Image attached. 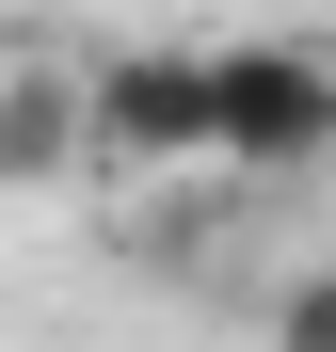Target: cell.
Wrapping results in <instances>:
<instances>
[{
    "mask_svg": "<svg viewBox=\"0 0 336 352\" xmlns=\"http://www.w3.org/2000/svg\"><path fill=\"white\" fill-rule=\"evenodd\" d=\"M208 160L224 176H320L336 160V32H224L208 48Z\"/></svg>",
    "mask_w": 336,
    "mask_h": 352,
    "instance_id": "obj_1",
    "label": "cell"
},
{
    "mask_svg": "<svg viewBox=\"0 0 336 352\" xmlns=\"http://www.w3.org/2000/svg\"><path fill=\"white\" fill-rule=\"evenodd\" d=\"M80 129H96V176H192L208 160V48H96Z\"/></svg>",
    "mask_w": 336,
    "mask_h": 352,
    "instance_id": "obj_2",
    "label": "cell"
},
{
    "mask_svg": "<svg viewBox=\"0 0 336 352\" xmlns=\"http://www.w3.org/2000/svg\"><path fill=\"white\" fill-rule=\"evenodd\" d=\"M65 176H96L80 65H0V192H65Z\"/></svg>",
    "mask_w": 336,
    "mask_h": 352,
    "instance_id": "obj_3",
    "label": "cell"
},
{
    "mask_svg": "<svg viewBox=\"0 0 336 352\" xmlns=\"http://www.w3.org/2000/svg\"><path fill=\"white\" fill-rule=\"evenodd\" d=\"M272 352H336V256L272 288Z\"/></svg>",
    "mask_w": 336,
    "mask_h": 352,
    "instance_id": "obj_4",
    "label": "cell"
}]
</instances>
